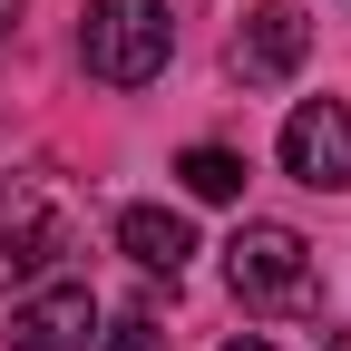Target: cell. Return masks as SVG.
I'll return each instance as SVG.
<instances>
[{
  "label": "cell",
  "instance_id": "cell-3",
  "mask_svg": "<svg viewBox=\"0 0 351 351\" xmlns=\"http://www.w3.org/2000/svg\"><path fill=\"white\" fill-rule=\"evenodd\" d=\"M69 254V195L49 176H0V283H29Z\"/></svg>",
  "mask_w": 351,
  "mask_h": 351
},
{
  "label": "cell",
  "instance_id": "cell-7",
  "mask_svg": "<svg viewBox=\"0 0 351 351\" xmlns=\"http://www.w3.org/2000/svg\"><path fill=\"white\" fill-rule=\"evenodd\" d=\"M117 254L127 263H137V274H186V254H195V225H186V215H176V205H127L117 215Z\"/></svg>",
  "mask_w": 351,
  "mask_h": 351
},
{
  "label": "cell",
  "instance_id": "cell-1",
  "mask_svg": "<svg viewBox=\"0 0 351 351\" xmlns=\"http://www.w3.org/2000/svg\"><path fill=\"white\" fill-rule=\"evenodd\" d=\"M78 59H88V78H108V88H147V78H166V59H176L166 0H88Z\"/></svg>",
  "mask_w": 351,
  "mask_h": 351
},
{
  "label": "cell",
  "instance_id": "cell-5",
  "mask_svg": "<svg viewBox=\"0 0 351 351\" xmlns=\"http://www.w3.org/2000/svg\"><path fill=\"white\" fill-rule=\"evenodd\" d=\"M98 293L88 283H39L10 313V351H98Z\"/></svg>",
  "mask_w": 351,
  "mask_h": 351
},
{
  "label": "cell",
  "instance_id": "cell-6",
  "mask_svg": "<svg viewBox=\"0 0 351 351\" xmlns=\"http://www.w3.org/2000/svg\"><path fill=\"white\" fill-rule=\"evenodd\" d=\"M302 49H313V20L283 10V0H263V10L234 29V78L274 88V78H293V69H302Z\"/></svg>",
  "mask_w": 351,
  "mask_h": 351
},
{
  "label": "cell",
  "instance_id": "cell-2",
  "mask_svg": "<svg viewBox=\"0 0 351 351\" xmlns=\"http://www.w3.org/2000/svg\"><path fill=\"white\" fill-rule=\"evenodd\" d=\"M225 283L254 302V313H302V302H313V244H302L293 225H234Z\"/></svg>",
  "mask_w": 351,
  "mask_h": 351
},
{
  "label": "cell",
  "instance_id": "cell-11",
  "mask_svg": "<svg viewBox=\"0 0 351 351\" xmlns=\"http://www.w3.org/2000/svg\"><path fill=\"white\" fill-rule=\"evenodd\" d=\"M225 351H274V341H244V332H234V341H225Z\"/></svg>",
  "mask_w": 351,
  "mask_h": 351
},
{
  "label": "cell",
  "instance_id": "cell-8",
  "mask_svg": "<svg viewBox=\"0 0 351 351\" xmlns=\"http://www.w3.org/2000/svg\"><path fill=\"white\" fill-rule=\"evenodd\" d=\"M176 176H186V195H205V205H234V195H244V156H234V147H186Z\"/></svg>",
  "mask_w": 351,
  "mask_h": 351
},
{
  "label": "cell",
  "instance_id": "cell-12",
  "mask_svg": "<svg viewBox=\"0 0 351 351\" xmlns=\"http://www.w3.org/2000/svg\"><path fill=\"white\" fill-rule=\"evenodd\" d=\"M322 351H351V332H322Z\"/></svg>",
  "mask_w": 351,
  "mask_h": 351
},
{
  "label": "cell",
  "instance_id": "cell-4",
  "mask_svg": "<svg viewBox=\"0 0 351 351\" xmlns=\"http://www.w3.org/2000/svg\"><path fill=\"white\" fill-rule=\"evenodd\" d=\"M283 176H302V186H351V108L341 98H302L283 117Z\"/></svg>",
  "mask_w": 351,
  "mask_h": 351
},
{
  "label": "cell",
  "instance_id": "cell-10",
  "mask_svg": "<svg viewBox=\"0 0 351 351\" xmlns=\"http://www.w3.org/2000/svg\"><path fill=\"white\" fill-rule=\"evenodd\" d=\"M20 10H29V0H0V29H20Z\"/></svg>",
  "mask_w": 351,
  "mask_h": 351
},
{
  "label": "cell",
  "instance_id": "cell-9",
  "mask_svg": "<svg viewBox=\"0 0 351 351\" xmlns=\"http://www.w3.org/2000/svg\"><path fill=\"white\" fill-rule=\"evenodd\" d=\"M98 351H176V341H166V322H156V313H117V322L98 332Z\"/></svg>",
  "mask_w": 351,
  "mask_h": 351
}]
</instances>
